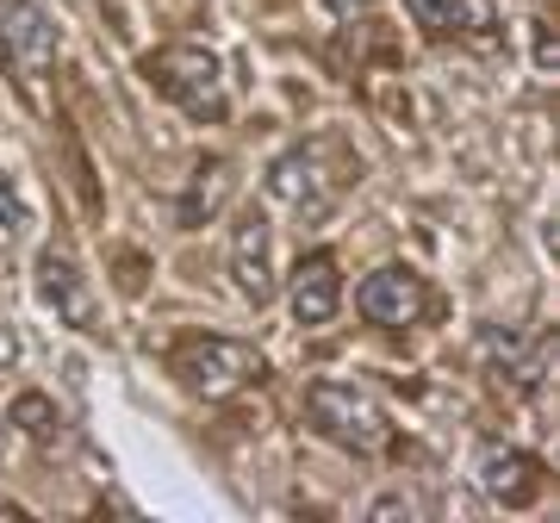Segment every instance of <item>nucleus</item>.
I'll use <instances>...</instances> for the list:
<instances>
[{
	"instance_id": "obj_1",
	"label": "nucleus",
	"mask_w": 560,
	"mask_h": 523,
	"mask_svg": "<svg viewBox=\"0 0 560 523\" xmlns=\"http://www.w3.org/2000/svg\"><path fill=\"white\" fill-rule=\"evenodd\" d=\"M143 81H150L175 113H187L194 125H224V113H231L224 62H219V50H206V44H162V50H150V57H143Z\"/></svg>"
},
{
	"instance_id": "obj_2",
	"label": "nucleus",
	"mask_w": 560,
	"mask_h": 523,
	"mask_svg": "<svg viewBox=\"0 0 560 523\" xmlns=\"http://www.w3.org/2000/svg\"><path fill=\"white\" fill-rule=\"evenodd\" d=\"M305 423L318 430L330 449L342 455H381L393 443V423H386L381 399L368 386H349V381H312L305 386Z\"/></svg>"
},
{
	"instance_id": "obj_3",
	"label": "nucleus",
	"mask_w": 560,
	"mask_h": 523,
	"mask_svg": "<svg viewBox=\"0 0 560 523\" xmlns=\"http://www.w3.org/2000/svg\"><path fill=\"white\" fill-rule=\"evenodd\" d=\"M168 374L194 399H231L243 386L268 381V356L256 342H237V337H187L168 349Z\"/></svg>"
},
{
	"instance_id": "obj_4",
	"label": "nucleus",
	"mask_w": 560,
	"mask_h": 523,
	"mask_svg": "<svg viewBox=\"0 0 560 523\" xmlns=\"http://www.w3.org/2000/svg\"><path fill=\"white\" fill-rule=\"evenodd\" d=\"M57 62V25L32 0H0V69L20 81L32 101H44V75Z\"/></svg>"
},
{
	"instance_id": "obj_5",
	"label": "nucleus",
	"mask_w": 560,
	"mask_h": 523,
	"mask_svg": "<svg viewBox=\"0 0 560 523\" xmlns=\"http://www.w3.org/2000/svg\"><path fill=\"white\" fill-rule=\"evenodd\" d=\"M474 486H480V499L499 504V511H529V504L548 492V467H541L529 449L492 443V449H480V462H474Z\"/></svg>"
},
{
	"instance_id": "obj_6",
	"label": "nucleus",
	"mask_w": 560,
	"mask_h": 523,
	"mask_svg": "<svg viewBox=\"0 0 560 523\" xmlns=\"http://www.w3.org/2000/svg\"><path fill=\"white\" fill-rule=\"evenodd\" d=\"M268 194L280 206H293L305 219H324L330 206H337V175L324 168V150L318 143H293V150H280L268 162Z\"/></svg>"
},
{
	"instance_id": "obj_7",
	"label": "nucleus",
	"mask_w": 560,
	"mask_h": 523,
	"mask_svg": "<svg viewBox=\"0 0 560 523\" xmlns=\"http://www.w3.org/2000/svg\"><path fill=\"white\" fill-rule=\"evenodd\" d=\"M355 312L368 324H381V330H405V324H418L423 312H430V287H423L418 268L386 262V268H374V275L355 287Z\"/></svg>"
},
{
	"instance_id": "obj_8",
	"label": "nucleus",
	"mask_w": 560,
	"mask_h": 523,
	"mask_svg": "<svg viewBox=\"0 0 560 523\" xmlns=\"http://www.w3.org/2000/svg\"><path fill=\"white\" fill-rule=\"evenodd\" d=\"M486 362H492V374H499L511 393H523V399H536L541 386H548V374H555V337H517V330H486L480 337Z\"/></svg>"
},
{
	"instance_id": "obj_9",
	"label": "nucleus",
	"mask_w": 560,
	"mask_h": 523,
	"mask_svg": "<svg viewBox=\"0 0 560 523\" xmlns=\"http://www.w3.org/2000/svg\"><path fill=\"white\" fill-rule=\"evenodd\" d=\"M405 13L423 38H455V44H499V7L492 0H405Z\"/></svg>"
},
{
	"instance_id": "obj_10",
	"label": "nucleus",
	"mask_w": 560,
	"mask_h": 523,
	"mask_svg": "<svg viewBox=\"0 0 560 523\" xmlns=\"http://www.w3.org/2000/svg\"><path fill=\"white\" fill-rule=\"evenodd\" d=\"M231 281H237V293L249 305H268L275 300V231H268V219L261 212H243L237 231H231Z\"/></svg>"
},
{
	"instance_id": "obj_11",
	"label": "nucleus",
	"mask_w": 560,
	"mask_h": 523,
	"mask_svg": "<svg viewBox=\"0 0 560 523\" xmlns=\"http://www.w3.org/2000/svg\"><path fill=\"white\" fill-rule=\"evenodd\" d=\"M287 305H293V318L305 324V330H318V324L337 318L342 305V268L330 249H312V256H300V268L287 275Z\"/></svg>"
},
{
	"instance_id": "obj_12",
	"label": "nucleus",
	"mask_w": 560,
	"mask_h": 523,
	"mask_svg": "<svg viewBox=\"0 0 560 523\" xmlns=\"http://www.w3.org/2000/svg\"><path fill=\"white\" fill-rule=\"evenodd\" d=\"M38 300L50 305L62 324L94 330V293H88V275H81L62 249H44V256H38Z\"/></svg>"
},
{
	"instance_id": "obj_13",
	"label": "nucleus",
	"mask_w": 560,
	"mask_h": 523,
	"mask_svg": "<svg viewBox=\"0 0 560 523\" xmlns=\"http://www.w3.org/2000/svg\"><path fill=\"white\" fill-rule=\"evenodd\" d=\"M231 194V162L224 156H206L200 168H194V187H187V200H180V231H200L212 212H219V200Z\"/></svg>"
},
{
	"instance_id": "obj_14",
	"label": "nucleus",
	"mask_w": 560,
	"mask_h": 523,
	"mask_svg": "<svg viewBox=\"0 0 560 523\" xmlns=\"http://www.w3.org/2000/svg\"><path fill=\"white\" fill-rule=\"evenodd\" d=\"M7 423H13V430H25L32 443H57V437H62V411L44 399V393H20V399H13V411H7Z\"/></svg>"
},
{
	"instance_id": "obj_15",
	"label": "nucleus",
	"mask_w": 560,
	"mask_h": 523,
	"mask_svg": "<svg viewBox=\"0 0 560 523\" xmlns=\"http://www.w3.org/2000/svg\"><path fill=\"white\" fill-rule=\"evenodd\" d=\"M25 231V200L13 194V182L0 175V243H13Z\"/></svg>"
},
{
	"instance_id": "obj_16",
	"label": "nucleus",
	"mask_w": 560,
	"mask_h": 523,
	"mask_svg": "<svg viewBox=\"0 0 560 523\" xmlns=\"http://www.w3.org/2000/svg\"><path fill=\"white\" fill-rule=\"evenodd\" d=\"M368 518L374 523H393V518H423V504L411 499V492H386V499L368 504Z\"/></svg>"
},
{
	"instance_id": "obj_17",
	"label": "nucleus",
	"mask_w": 560,
	"mask_h": 523,
	"mask_svg": "<svg viewBox=\"0 0 560 523\" xmlns=\"http://www.w3.org/2000/svg\"><path fill=\"white\" fill-rule=\"evenodd\" d=\"M25 356V342H20V330H13V324L0 318V368H13Z\"/></svg>"
},
{
	"instance_id": "obj_18",
	"label": "nucleus",
	"mask_w": 560,
	"mask_h": 523,
	"mask_svg": "<svg viewBox=\"0 0 560 523\" xmlns=\"http://www.w3.org/2000/svg\"><path fill=\"white\" fill-rule=\"evenodd\" d=\"M555 62H560L555 38H548V25H536V69H541V75H555Z\"/></svg>"
},
{
	"instance_id": "obj_19",
	"label": "nucleus",
	"mask_w": 560,
	"mask_h": 523,
	"mask_svg": "<svg viewBox=\"0 0 560 523\" xmlns=\"http://www.w3.org/2000/svg\"><path fill=\"white\" fill-rule=\"evenodd\" d=\"M324 7H330L337 20H355V13H368V7H374V0H324Z\"/></svg>"
},
{
	"instance_id": "obj_20",
	"label": "nucleus",
	"mask_w": 560,
	"mask_h": 523,
	"mask_svg": "<svg viewBox=\"0 0 560 523\" xmlns=\"http://www.w3.org/2000/svg\"><path fill=\"white\" fill-rule=\"evenodd\" d=\"M7 449H13V423L0 418V462H7Z\"/></svg>"
}]
</instances>
